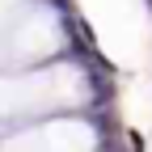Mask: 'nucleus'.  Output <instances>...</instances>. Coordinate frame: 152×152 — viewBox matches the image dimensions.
Returning <instances> with one entry per match:
<instances>
[{
  "instance_id": "f257e3e1",
  "label": "nucleus",
  "mask_w": 152,
  "mask_h": 152,
  "mask_svg": "<svg viewBox=\"0 0 152 152\" xmlns=\"http://www.w3.org/2000/svg\"><path fill=\"white\" fill-rule=\"evenodd\" d=\"M55 47H59V17L51 9H30L13 30V55L30 59V55H47Z\"/></svg>"
},
{
  "instance_id": "f03ea898",
  "label": "nucleus",
  "mask_w": 152,
  "mask_h": 152,
  "mask_svg": "<svg viewBox=\"0 0 152 152\" xmlns=\"http://www.w3.org/2000/svg\"><path fill=\"white\" fill-rule=\"evenodd\" d=\"M17 9H21V0H0V26H9L17 17Z\"/></svg>"
}]
</instances>
